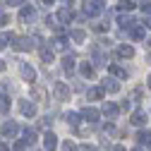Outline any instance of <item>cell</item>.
<instances>
[{
  "mask_svg": "<svg viewBox=\"0 0 151 151\" xmlns=\"http://www.w3.org/2000/svg\"><path fill=\"white\" fill-rule=\"evenodd\" d=\"M7 108H10V106H7V99H0V110L7 113Z\"/></svg>",
  "mask_w": 151,
  "mask_h": 151,
  "instance_id": "obj_30",
  "label": "cell"
},
{
  "mask_svg": "<svg viewBox=\"0 0 151 151\" xmlns=\"http://www.w3.org/2000/svg\"><path fill=\"white\" fill-rule=\"evenodd\" d=\"M99 115H101V113H99L96 108H84V110H82V118H84V120H89V122H96V120H99Z\"/></svg>",
  "mask_w": 151,
  "mask_h": 151,
  "instance_id": "obj_4",
  "label": "cell"
},
{
  "mask_svg": "<svg viewBox=\"0 0 151 151\" xmlns=\"http://www.w3.org/2000/svg\"><path fill=\"white\" fill-rule=\"evenodd\" d=\"M149 46H151V39H149Z\"/></svg>",
  "mask_w": 151,
  "mask_h": 151,
  "instance_id": "obj_43",
  "label": "cell"
},
{
  "mask_svg": "<svg viewBox=\"0 0 151 151\" xmlns=\"http://www.w3.org/2000/svg\"><path fill=\"white\" fill-rule=\"evenodd\" d=\"M7 41H10V36H0V50L5 48V43H7Z\"/></svg>",
  "mask_w": 151,
  "mask_h": 151,
  "instance_id": "obj_31",
  "label": "cell"
},
{
  "mask_svg": "<svg viewBox=\"0 0 151 151\" xmlns=\"http://www.w3.org/2000/svg\"><path fill=\"white\" fill-rule=\"evenodd\" d=\"M79 151H96V146H93V144H82Z\"/></svg>",
  "mask_w": 151,
  "mask_h": 151,
  "instance_id": "obj_29",
  "label": "cell"
},
{
  "mask_svg": "<svg viewBox=\"0 0 151 151\" xmlns=\"http://www.w3.org/2000/svg\"><path fill=\"white\" fill-rule=\"evenodd\" d=\"M31 96H34V99H43V96H46V91H43L41 86H34V89H31Z\"/></svg>",
  "mask_w": 151,
  "mask_h": 151,
  "instance_id": "obj_23",
  "label": "cell"
},
{
  "mask_svg": "<svg viewBox=\"0 0 151 151\" xmlns=\"http://www.w3.org/2000/svg\"><path fill=\"white\" fill-rule=\"evenodd\" d=\"M132 151H142V146H137V149H132Z\"/></svg>",
  "mask_w": 151,
  "mask_h": 151,
  "instance_id": "obj_39",
  "label": "cell"
},
{
  "mask_svg": "<svg viewBox=\"0 0 151 151\" xmlns=\"http://www.w3.org/2000/svg\"><path fill=\"white\" fill-rule=\"evenodd\" d=\"M55 96H58V101H67L70 99V89L65 82H55Z\"/></svg>",
  "mask_w": 151,
  "mask_h": 151,
  "instance_id": "obj_2",
  "label": "cell"
},
{
  "mask_svg": "<svg viewBox=\"0 0 151 151\" xmlns=\"http://www.w3.org/2000/svg\"><path fill=\"white\" fill-rule=\"evenodd\" d=\"M110 72L115 74V77H127V72H125L122 67H118V65H110Z\"/></svg>",
  "mask_w": 151,
  "mask_h": 151,
  "instance_id": "obj_22",
  "label": "cell"
},
{
  "mask_svg": "<svg viewBox=\"0 0 151 151\" xmlns=\"http://www.w3.org/2000/svg\"><path fill=\"white\" fill-rule=\"evenodd\" d=\"M53 48H55V50H65V48H67V39H55V41H53Z\"/></svg>",
  "mask_w": 151,
  "mask_h": 151,
  "instance_id": "obj_18",
  "label": "cell"
},
{
  "mask_svg": "<svg viewBox=\"0 0 151 151\" xmlns=\"http://www.w3.org/2000/svg\"><path fill=\"white\" fill-rule=\"evenodd\" d=\"M132 125H146V113L144 110H134L132 113Z\"/></svg>",
  "mask_w": 151,
  "mask_h": 151,
  "instance_id": "obj_8",
  "label": "cell"
},
{
  "mask_svg": "<svg viewBox=\"0 0 151 151\" xmlns=\"http://www.w3.org/2000/svg\"><path fill=\"white\" fill-rule=\"evenodd\" d=\"M101 96H103V89H89L86 91V99L89 101H99Z\"/></svg>",
  "mask_w": 151,
  "mask_h": 151,
  "instance_id": "obj_14",
  "label": "cell"
},
{
  "mask_svg": "<svg viewBox=\"0 0 151 151\" xmlns=\"http://www.w3.org/2000/svg\"><path fill=\"white\" fill-rule=\"evenodd\" d=\"M17 132H19V125H17V122H5L3 129H0V137H3V139H12Z\"/></svg>",
  "mask_w": 151,
  "mask_h": 151,
  "instance_id": "obj_1",
  "label": "cell"
},
{
  "mask_svg": "<svg viewBox=\"0 0 151 151\" xmlns=\"http://www.w3.org/2000/svg\"><path fill=\"white\" fill-rule=\"evenodd\" d=\"M103 91H110V93H115V91H120V84L115 82V79H103V86H101Z\"/></svg>",
  "mask_w": 151,
  "mask_h": 151,
  "instance_id": "obj_7",
  "label": "cell"
},
{
  "mask_svg": "<svg viewBox=\"0 0 151 151\" xmlns=\"http://www.w3.org/2000/svg\"><path fill=\"white\" fill-rule=\"evenodd\" d=\"M70 19H72V12H70L67 7H63V10L58 12V22H60V24H67Z\"/></svg>",
  "mask_w": 151,
  "mask_h": 151,
  "instance_id": "obj_11",
  "label": "cell"
},
{
  "mask_svg": "<svg viewBox=\"0 0 151 151\" xmlns=\"http://www.w3.org/2000/svg\"><path fill=\"white\" fill-rule=\"evenodd\" d=\"M132 7H134L132 0H122V3H120V10H132Z\"/></svg>",
  "mask_w": 151,
  "mask_h": 151,
  "instance_id": "obj_26",
  "label": "cell"
},
{
  "mask_svg": "<svg viewBox=\"0 0 151 151\" xmlns=\"http://www.w3.org/2000/svg\"><path fill=\"white\" fill-rule=\"evenodd\" d=\"M22 77H24L27 82H34V79H36V72H34V67H31V65H27V63L22 65Z\"/></svg>",
  "mask_w": 151,
  "mask_h": 151,
  "instance_id": "obj_6",
  "label": "cell"
},
{
  "mask_svg": "<svg viewBox=\"0 0 151 151\" xmlns=\"http://www.w3.org/2000/svg\"><path fill=\"white\" fill-rule=\"evenodd\" d=\"M149 65H151V55H149Z\"/></svg>",
  "mask_w": 151,
  "mask_h": 151,
  "instance_id": "obj_41",
  "label": "cell"
},
{
  "mask_svg": "<svg viewBox=\"0 0 151 151\" xmlns=\"http://www.w3.org/2000/svg\"><path fill=\"white\" fill-rule=\"evenodd\" d=\"M19 110H22V115H27V118H31L34 113H36V106H34L31 101H22V103H19Z\"/></svg>",
  "mask_w": 151,
  "mask_h": 151,
  "instance_id": "obj_5",
  "label": "cell"
},
{
  "mask_svg": "<svg viewBox=\"0 0 151 151\" xmlns=\"http://www.w3.org/2000/svg\"><path fill=\"white\" fill-rule=\"evenodd\" d=\"M39 53H41V60H43L46 65H48V63H53V50H48V48H41Z\"/></svg>",
  "mask_w": 151,
  "mask_h": 151,
  "instance_id": "obj_17",
  "label": "cell"
},
{
  "mask_svg": "<svg viewBox=\"0 0 151 151\" xmlns=\"http://www.w3.org/2000/svg\"><path fill=\"white\" fill-rule=\"evenodd\" d=\"M79 72L84 74V77H91V74H93V67L86 65V63H82V65H79Z\"/></svg>",
  "mask_w": 151,
  "mask_h": 151,
  "instance_id": "obj_20",
  "label": "cell"
},
{
  "mask_svg": "<svg viewBox=\"0 0 151 151\" xmlns=\"http://www.w3.org/2000/svg\"><path fill=\"white\" fill-rule=\"evenodd\" d=\"M31 14H34V7L29 5V7H24V10L19 12V19H22V22H27V19H29V17H31Z\"/></svg>",
  "mask_w": 151,
  "mask_h": 151,
  "instance_id": "obj_19",
  "label": "cell"
},
{
  "mask_svg": "<svg viewBox=\"0 0 151 151\" xmlns=\"http://www.w3.org/2000/svg\"><path fill=\"white\" fill-rule=\"evenodd\" d=\"M46 3H53V0H46Z\"/></svg>",
  "mask_w": 151,
  "mask_h": 151,
  "instance_id": "obj_42",
  "label": "cell"
},
{
  "mask_svg": "<svg viewBox=\"0 0 151 151\" xmlns=\"http://www.w3.org/2000/svg\"><path fill=\"white\" fill-rule=\"evenodd\" d=\"M67 122H70L72 127H77V125H79V115H77V113H67Z\"/></svg>",
  "mask_w": 151,
  "mask_h": 151,
  "instance_id": "obj_21",
  "label": "cell"
},
{
  "mask_svg": "<svg viewBox=\"0 0 151 151\" xmlns=\"http://www.w3.org/2000/svg\"><path fill=\"white\" fill-rule=\"evenodd\" d=\"M43 146H46V151H55V146H58V137H55L53 132H46V134H43Z\"/></svg>",
  "mask_w": 151,
  "mask_h": 151,
  "instance_id": "obj_3",
  "label": "cell"
},
{
  "mask_svg": "<svg viewBox=\"0 0 151 151\" xmlns=\"http://www.w3.org/2000/svg\"><path fill=\"white\" fill-rule=\"evenodd\" d=\"M149 89H151V77H149Z\"/></svg>",
  "mask_w": 151,
  "mask_h": 151,
  "instance_id": "obj_40",
  "label": "cell"
},
{
  "mask_svg": "<svg viewBox=\"0 0 151 151\" xmlns=\"http://www.w3.org/2000/svg\"><path fill=\"white\" fill-rule=\"evenodd\" d=\"M7 3H10V5H19L22 0H7Z\"/></svg>",
  "mask_w": 151,
  "mask_h": 151,
  "instance_id": "obj_35",
  "label": "cell"
},
{
  "mask_svg": "<svg viewBox=\"0 0 151 151\" xmlns=\"http://www.w3.org/2000/svg\"><path fill=\"white\" fill-rule=\"evenodd\" d=\"M132 36H134V39H144V29L142 27H134V29H132Z\"/></svg>",
  "mask_w": 151,
  "mask_h": 151,
  "instance_id": "obj_25",
  "label": "cell"
},
{
  "mask_svg": "<svg viewBox=\"0 0 151 151\" xmlns=\"http://www.w3.org/2000/svg\"><path fill=\"white\" fill-rule=\"evenodd\" d=\"M137 142H139V146H142V144H144V146H149V144H151V132L142 129L139 134H137Z\"/></svg>",
  "mask_w": 151,
  "mask_h": 151,
  "instance_id": "obj_9",
  "label": "cell"
},
{
  "mask_svg": "<svg viewBox=\"0 0 151 151\" xmlns=\"http://www.w3.org/2000/svg\"><path fill=\"white\" fill-rule=\"evenodd\" d=\"M22 142H27V144H29V146H31V144H34V142H36V132H34V129H29V127H27V129H24V139H22Z\"/></svg>",
  "mask_w": 151,
  "mask_h": 151,
  "instance_id": "obj_16",
  "label": "cell"
},
{
  "mask_svg": "<svg viewBox=\"0 0 151 151\" xmlns=\"http://www.w3.org/2000/svg\"><path fill=\"white\" fill-rule=\"evenodd\" d=\"M103 113L108 115V120H113L118 115V106H113V103H103Z\"/></svg>",
  "mask_w": 151,
  "mask_h": 151,
  "instance_id": "obj_10",
  "label": "cell"
},
{
  "mask_svg": "<svg viewBox=\"0 0 151 151\" xmlns=\"http://www.w3.org/2000/svg\"><path fill=\"white\" fill-rule=\"evenodd\" d=\"M63 151H77V146H74L72 142H65V144H63Z\"/></svg>",
  "mask_w": 151,
  "mask_h": 151,
  "instance_id": "obj_28",
  "label": "cell"
},
{
  "mask_svg": "<svg viewBox=\"0 0 151 151\" xmlns=\"http://www.w3.org/2000/svg\"><path fill=\"white\" fill-rule=\"evenodd\" d=\"M50 122H53V120H50V118H43V120H41V122H39V125H41V127H50Z\"/></svg>",
  "mask_w": 151,
  "mask_h": 151,
  "instance_id": "obj_33",
  "label": "cell"
},
{
  "mask_svg": "<svg viewBox=\"0 0 151 151\" xmlns=\"http://www.w3.org/2000/svg\"><path fill=\"white\" fill-rule=\"evenodd\" d=\"M14 46H17V50H31V48H34V43H31L29 39H17Z\"/></svg>",
  "mask_w": 151,
  "mask_h": 151,
  "instance_id": "obj_12",
  "label": "cell"
},
{
  "mask_svg": "<svg viewBox=\"0 0 151 151\" xmlns=\"http://www.w3.org/2000/svg\"><path fill=\"white\" fill-rule=\"evenodd\" d=\"M142 10H144V12H149V14H151V3H144V5H142Z\"/></svg>",
  "mask_w": 151,
  "mask_h": 151,
  "instance_id": "obj_34",
  "label": "cell"
},
{
  "mask_svg": "<svg viewBox=\"0 0 151 151\" xmlns=\"http://www.w3.org/2000/svg\"><path fill=\"white\" fill-rule=\"evenodd\" d=\"M0 151H10V149H7V146H5V144H0Z\"/></svg>",
  "mask_w": 151,
  "mask_h": 151,
  "instance_id": "obj_36",
  "label": "cell"
},
{
  "mask_svg": "<svg viewBox=\"0 0 151 151\" xmlns=\"http://www.w3.org/2000/svg\"><path fill=\"white\" fill-rule=\"evenodd\" d=\"M63 70L65 72H72L74 70V58H72V55H65V58H63Z\"/></svg>",
  "mask_w": 151,
  "mask_h": 151,
  "instance_id": "obj_15",
  "label": "cell"
},
{
  "mask_svg": "<svg viewBox=\"0 0 151 151\" xmlns=\"http://www.w3.org/2000/svg\"><path fill=\"white\" fill-rule=\"evenodd\" d=\"M5 24H7V14L0 12V27H5Z\"/></svg>",
  "mask_w": 151,
  "mask_h": 151,
  "instance_id": "obj_32",
  "label": "cell"
},
{
  "mask_svg": "<svg viewBox=\"0 0 151 151\" xmlns=\"http://www.w3.org/2000/svg\"><path fill=\"white\" fill-rule=\"evenodd\" d=\"M93 29H96V31H106V29H108V19H106V22H99V24H93Z\"/></svg>",
  "mask_w": 151,
  "mask_h": 151,
  "instance_id": "obj_27",
  "label": "cell"
},
{
  "mask_svg": "<svg viewBox=\"0 0 151 151\" xmlns=\"http://www.w3.org/2000/svg\"><path fill=\"white\" fill-rule=\"evenodd\" d=\"M115 151H125V149H122V146H115Z\"/></svg>",
  "mask_w": 151,
  "mask_h": 151,
  "instance_id": "obj_38",
  "label": "cell"
},
{
  "mask_svg": "<svg viewBox=\"0 0 151 151\" xmlns=\"http://www.w3.org/2000/svg\"><path fill=\"white\" fill-rule=\"evenodd\" d=\"M118 55H120V58H132V55H134V48H132V46H120Z\"/></svg>",
  "mask_w": 151,
  "mask_h": 151,
  "instance_id": "obj_13",
  "label": "cell"
},
{
  "mask_svg": "<svg viewBox=\"0 0 151 151\" xmlns=\"http://www.w3.org/2000/svg\"><path fill=\"white\" fill-rule=\"evenodd\" d=\"M3 70H5V63H3V60H0V72H3Z\"/></svg>",
  "mask_w": 151,
  "mask_h": 151,
  "instance_id": "obj_37",
  "label": "cell"
},
{
  "mask_svg": "<svg viewBox=\"0 0 151 151\" xmlns=\"http://www.w3.org/2000/svg\"><path fill=\"white\" fill-rule=\"evenodd\" d=\"M72 39L77 41V43H82V41H84V31H82V29H77V31H72Z\"/></svg>",
  "mask_w": 151,
  "mask_h": 151,
  "instance_id": "obj_24",
  "label": "cell"
}]
</instances>
